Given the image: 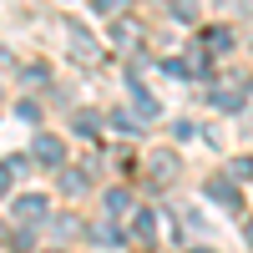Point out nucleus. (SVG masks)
<instances>
[{
    "mask_svg": "<svg viewBox=\"0 0 253 253\" xmlns=\"http://www.w3.org/2000/svg\"><path fill=\"white\" fill-rule=\"evenodd\" d=\"M66 46H71V56L81 61V66H96L101 61V46L91 41V31L81 26V20H66Z\"/></svg>",
    "mask_w": 253,
    "mask_h": 253,
    "instance_id": "1",
    "label": "nucleus"
},
{
    "mask_svg": "<svg viewBox=\"0 0 253 253\" xmlns=\"http://www.w3.org/2000/svg\"><path fill=\"white\" fill-rule=\"evenodd\" d=\"M203 193L213 198L218 208H228V213H238V208H243V193L233 187V177H228V172H218V177H208V187H203Z\"/></svg>",
    "mask_w": 253,
    "mask_h": 253,
    "instance_id": "2",
    "label": "nucleus"
},
{
    "mask_svg": "<svg viewBox=\"0 0 253 253\" xmlns=\"http://www.w3.org/2000/svg\"><path fill=\"white\" fill-rule=\"evenodd\" d=\"M177 167H182V162H177V152H167V147H157V152L147 157V177H152L157 187H167V182L177 177Z\"/></svg>",
    "mask_w": 253,
    "mask_h": 253,
    "instance_id": "3",
    "label": "nucleus"
},
{
    "mask_svg": "<svg viewBox=\"0 0 253 253\" xmlns=\"http://www.w3.org/2000/svg\"><path fill=\"white\" fill-rule=\"evenodd\" d=\"M31 157H36V162H46V167H61V157H66V142H61L56 132H36Z\"/></svg>",
    "mask_w": 253,
    "mask_h": 253,
    "instance_id": "4",
    "label": "nucleus"
},
{
    "mask_svg": "<svg viewBox=\"0 0 253 253\" xmlns=\"http://www.w3.org/2000/svg\"><path fill=\"white\" fill-rule=\"evenodd\" d=\"M137 46H142V20L122 15L117 26H112V51H122V56H126V51H137Z\"/></svg>",
    "mask_w": 253,
    "mask_h": 253,
    "instance_id": "5",
    "label": "nucleus"
},
{
    "mask_svg": "<svg viewBox=\"0 0 253 253\" xmlns=\"http://www.w3.org/2000/svg\"><path fill=\"white\" fill-rule=\"evenodd\" d=\"M46 213H51V203L41 198V193H20V198H15V218L26 223V228H31V223H41Z\"/></svg>",
    "mask_w": 253,
    "mask_h": 253,
    "instance_id": "6",
    "label": "nucleus"
},
{
    "mask_svg": "<svg viewBox=\"0 0 253 253\" xmlns=\"http://www.w3.org/2000/svg\"><path fill=\"white\" fill-rule=\"evenodd\" d=\"M243 101H248V86H243V81H238V86H213V107H218V112H238Z\"/></svg>",
    "mask_w": 253,
    "mask_h": 253,
    "instance_id": "7",
    "label": "nucleus"
},
{
    "mask_svg": "<svg viewBox=\"0 0 253 253\" xmlns=\"http://www.w3.org/2000/svg\"><path fill=\"white\" fill-rule=\"evenodd\" d=\"M86 187H91V172H86V167H61V193H66V198H81Z\"/></svg>",
    "mask_w": 253,
    "mask_h": 253,
    "instance_id": "8",
    "label": "nucleus"
},
{
    "mask_svg": "<svg viewBox=\"0 0 253 253\" xmlns=\"http://www.w3.org/2000/svg\"><path fill=\"white\" fill-rule=\"evenodd\" d=\"M203 51H208V56L233 51V31H228V26H208V31H203Z\"/></svg>",
    "mask_w": 253,
    "mask_h": 253,
    "instance_id": "9",
    "label": "nucleus"
},
{
    "mask_svg": "<svg viewBox=\"0 0 253 253\" xmlns=\"http://www.w3.org/2000/svg\"><path fill=\"white\" fill-rule=\"evenodd\" d=\"M126 91H132V101H137V112H142V117H157V112H162V101H157L152 91H147L137 76H126Z\"/></svg>",
    "mask_w": 253,
    "mask_h": 253,
    "instance_id": "10",
    "label": "nucleus"
},
{
    "mask_svg": "<svg viewBox=\"0 0 253 253\" xmlns=\"http://www.w3.org/2000/svg\"><path fill=\"white\" fill-rule=\"evenodd\" d=\"M132 238H142V243L157 238V213H152V208H137V213H132Z\"/></svg>",
    "mask_w": 253,
    "mask_h": 253,
    "instance_id": "11",
    "label": "nucleus"
},
{
    "mask_svg": "<svg viewBox=\"0 0 253 253\" xmlns=\"http://www.w3.org/2000/svg\"><path fill=\"white\" fill-rule=\"evenodd\" d=\"M101 208H107V218L117 223V218H126V213H132V193H126V187H112V193L101 198Z\"/></svg>",
    "mask_w": 253,
    "mask_h": 253,
    "instance_id": "12",
    "label": "nucleus"
},
{
    "mask_svg": "<svg viewBox=\"0 0 253 253\" xmlns=\"http://www.w3.org/2000/svg\"><path fill=\"white\" fill-rule=\"evenodd\" d=\"M112 126H117V132H126V137H142V122H137L132 112H112Z\"/></svg>",
    "mask_w": 253,
    "mask_h": 253,
    "instance_id": "13",
    "label": "nucleus"
},
{
    "mask_svg": "<svg viewBox=\"0 0 253 253\" xmlns=\"http://www.w3.org/2000/svg\"><path fill=\"white\" fill-rule=\"evenodd\" d=\"M91 233H96V243H112V248H117V243H126V233H122L117 223H96Z\"/></svg>",
    "mask_w": 253,
    "mask_h": 253,
    "instance_id": "14",
    "label": "nucleus"
},
{
    "mask_svg": "<svg viewBox=\"0 0 253 253\" xmlns=\"http://www.w3.org/2000/svg\"><path fill=\"white\" fill-rule=\"evenodd\" d=\"M96 15H126V0H91Z\"/></svg>",
    "mask_w": 253,
    "mask_h": 253,
    "instance_id": "15",
    "label": "nucleus"
},
{
    "mask_svg": "<svg viewBox=\"0 0 253 253\" xmlns=\"http://www.w3.org/2000/svg\"><path fill=\"white\" fill-rule=\"evenodd\" d=\"M172 15L177 20H198V0H172Z\"/></svg>",
    "mask_w": 253,
    "mask_h": 253,
    "instance_id": "16",
    "label": "nucleus"
},
{
    "mask_svg": "<svg viewBox=\"0 0 253 253\" xmlns=\"http://www.w3.org/2000/svg\"><path fill=\"white\" fill-rule=\"evenodd\" d=\"M162 71H167V76H177V81H187V61H177V56H167V61H162Z\"/></svg>",
    "mask_w": 253,
    "mask_h": 253,
    "instance_id": "17",
    "label": "nucleus"
},
{
    "mask_svg": "<svg viewBox=\"0 0 253 253\" xmlns=\"http://www.w3.org/2000/svg\"><path fill=\"white\" fill-rule=\"evenodd\" d=\"M76 132L91 137V132H96V112H81V117H76Z\"/></svg>",
    "mask_w": 253,
    "mask_h": 253,
    "instance_id": "18",
    "label": "nucleus"
},
{
    "mask_svg": "<svg viewBox=\"0 0 253 253\" xmlns=\"http://www.w3.org/2000/svg\"><path fill=\"white\" fill-rule=\"evenodd\" d=\"M15 117H20V122H41V107H36V101H20Z\"/></svg>",
    "mask_w": 253,
    "mask_h": 253,
    "instance_id": "19",
    "label": "nucleus"
},
{
    "mask_svg": "<svg viewBox=\"0 0 253 253\" xmlns=\"http://www.w3.org/2000/svg\"><path fill=\"white\" fill-rule=\"evenodd\" d=\"M228 177H253V157H238L233 167H228Z\"/></svg>",
    "mask_w": 253,
    "mask_h": 253,
    "instance_id": "20",
    "label": "nucleus"
},
{
    "mask_svg": "<svg viewBox=\"0 0 253 253\" xmlns=\"http://www.w3.org/2000/svg\"><path fill=\"white\" fill-rule=\"evenodd\" d=\"M10 177H15V167H10V162H0V193L10 187Z\"/></svg>",
    "mask_w": 253,
    "mask_h": 253,
    "instance_id": "21",
    "label": "nucleus"
},
{
    "mask_svg": "<svg viewBox=\"0 0 253 253\" xmlns=\"http://www.w3.org/2000/svg\"><path fill=\"white\" fill-rule=\"evenodd\" d=\"M243 238H248V243H253V218H248V223H243Z\"/></svg>",
    "mask_w": 253,
    "mask_h": 253,
    "instance_id": "22",
    "label": "nucleus"
},
{
    "mask_svg": "<svg viewBox=\"0 0 253 253\" xmlns=\"http://www.w3.org/2000/svg\"><path fill=\"white\" fill-rule=\"evenodd\" d=\"M193 253H213V248H193Z\"/></svg>",
    "mask_w": 253,
    "mask_h": 253,
    "instance_id": "23",
    "label": "nucleus"
},
{
    "mask_svg": "<svg viewBox=\"0 0 253 253\" xmlns=\"http://www.w3.org/2000/svg\"><path fill=\"white\" fill-rule=\"evenodd\" d=\"M0 238H5V223H0Z\"/></svg>",
    "mask_w": 253,
    "mask_h": 253,
    "instance_id": "24",
    "label": "nucleus"
},
{
    "mask_svg": "<svg viewBox=\"0 0 253 253\" xmlns=\"http://www.w3.org/2000/svg\"><path fill=\"white\" fill-rule=\"evenodd\" d=\"M51 253H61V248H51Z\"/></svg>",
    "mask_w": 253,
    "mask_h": 253,
    "instance_id": "25",
    "label": "nucleus"
}]
</instances>
